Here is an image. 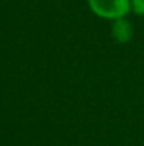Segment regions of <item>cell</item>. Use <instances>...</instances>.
I'll return each mask as SVG.
<instances>
[{"instance_id":"3957f363","label":"cell","mask_w":144,"mask_h":146,"mask_svg":"<svg viewBox=\"0 0 144 146\" xmlns=\"http://www.w3.org/2000/svg\"><path fill=\"white\" fill-rule=\"evenodd\" d=\"M132 8L136 14H144V0H132Z\"/></svg>"},{"instance_id":"6da1fadb","label":"cell","mask_w":144,"mask_h":146,"mask_svg":"<svg viewBox=\"0 0 144 146\" xmlns=\"http://www.w3.org/2000/svg\"><path fill=\"white\" fill-rule=\"evenodd\" d=\"M132 0H88L90 9L104 19H121L130 11Z\"/></svg>"},{"instance_id":"7a4b0ae2","label":"cell","mask_w":144,"mask_h":146,"mask_svg":"<svg viewBox=\"0 0 144 146\" xmlns=\"http://www.w3.org/2000/svg\"><path fill=\"white\" fill-rule=\"evenodd\" d=\"M112 34H113V37H115L118 42L126 44V42H129V40L132 39L133 28H132V25H130L129 20H126L124 17H121V19H116L115 22H113Z\"/></svg>"}]
</instances>
